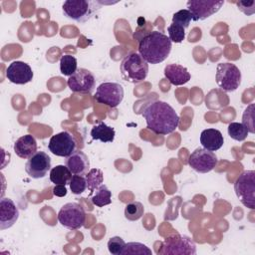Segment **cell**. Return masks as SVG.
Here are the masks:
<instances>
[{"instance_id": "cell-1", "label": "cell", "mask_w": 255, "mask_h": 255, "mask_svg": "<svg viewBox=\"0 0 255 255\" xmlns=\"http://www.w3.org/2000/svg\"><path fill=\"white\" fill-rule=\"evenodd\" d=\"M146 128L156 134H169L179 125V117L174 109L162 101H154L147 105L142 113Z\"/></svg>"}, {"instance_id": "cell-2", "label": "cell", "mask_w": 255, "mask_h": 255, "mask_svg": "<svg viewBox=\"0 0 255 255\" xmlns=\"http://www.w3.org/2000/svg\"><path fill=\"white\" fill-rule=\"evenodd\" d=\"M171 41L159 31H151L138 42V54L148 64H159L170 54Z\"/></svg>"}, {"instance_id": "cell-3", "label": "cell", "mask_w": 255, "mask_h": 255, "mask_svg": "<svg viewBox=\"0 0 255 255\" xmlns=\"http://www.w3.org/2000/svg\"><path fill=\"white\" fill-rule=\"evenodd\" d=\"M103 2L91 0H67L62 5L64 15L79 23L92 19L101 9Z\"/></svg>"}, {"instance_id": "cell-4", "label": "cell", "mask_w": 255, "mask_h": 255, "mask_svg": "<svg viewBox=\"0 0 255 255\" xmlns=\"http://www.w3.org/2000/svg\"><path fill=\"white\" fill-rule=\"evenodd\" d=\"M120 70L125 81L138 84L147 77L148 63L138 53L130 52L123 59Z\"/></svg>"}, {"instance_id": "cell-5", "label": "cell", "mask_w": 255, "mask_h": 255, "mask_svg": "<svg viewBox=\"0 0 255 255\" xmlns=\"http://www.w3.org/2000/svg\"><path fill=\"white\" fill-rule=\"evenodd\" d=\"M234 191L240 202L253 210L255 208V171H242L234 182Z\"/></svg>"}, {"instance_id": "cell-6", "label": "cell", "mask_w": 255, "mask_h": 255, "mask_svg": "<svg viewBox=\"0 0 255 255\" xmlns=\"http://www.w3.org/2000/svg\"><path fill=\"white\" fill-rule=\"evenodd\" d=\"M160 255H194L196 254L195 243L186 235L172 234L169 235L161 243L160 249L157 251Z\"/></svg>"}, {"instance_id": "cell-7", "label": "cell", "mask_w": 255, "mask_h": 255, "mask_svg": "<svg viewBox=\"0 0 255 255\" xmlns=\"http://www.w3.org/2000/svg\"><path fill=\"white\" fill-rule=\"evenodd\" d=\"M215 80L218 87L223 91L234 92L241 84V72L232 63H219L216 67Z\"/></svg>"}, {"instance_id": "cell-8", "label": "cell", "mask_w": 255, "mask_h": 255, "mask_svg": "<svg viewBox=\"0 0 255 255\" xmlns=\"http://www.w3.org/2000/svg\"><path fill=\"white\" fill-rule=\"evenodd\" d=\"M58 220L62 226L69 230H77L86 222V212L82 205L77 202L64 204L58 212Z\"/></svg>"}, {"instance_id": "cell-9", "label": "cell", "mask_w": 255, "mask_h": 255, "mask_svg": "<svg viewBox=\"0 0 255 255\" xmlns=\"http://www.w3.org/2000/svg\"><path fill=\"white\" fill-rule=\"evenodd\" d=\"M124 88L116 82L102 83L96 90L94 99L99 104H104L110 108L118 107L124 99Z\"/></svg>"}, {"instance_id": "cell-10", "label": "cell", "mask_w": 255, "mask_h": 255, "mask_svg": "<svg viewBox=\"0 0 255 255\" xmlns=\"http://www.w3.org/2000/svg\"><path fill=\"white\" fill-rule=\"evenodd\" d=\"M218 159L213 151L198 147L188 157L189 166L198 173H207L214 169Z\"/></svg>"}, {"instance_id": "cell-11", "label": "cell", "mask_w": 255, "mask_h": 255, "mask_svg": "<svg viewBox=\"0 0 255 255\" xmlns=\"http://www.w3.org/2000/svg\"><path fill=\"white\" fill-rule=\"evenodd\" d=\"M49 150L62 157H67L71 155L77 148V140L69 131H61L51 136L48 143Z\"/></svg>"}, {"instance_id": "cell-12", "label": "cell", "mask_w": 255, "mask_h": 255, "mask_svg": "<svg viewBox=\"0 0 255 255\" xmlns=\"http://www.w3.org/2000/svg\"><path fill=\"white\" fill-rule=\"evenodd\" d=\"M223 4L222 0H189L186 2V7L191 13L193 21H201L217 13Z\"/></svg>"}, {"instance_id": "cell-13", "label": "cell", "mask_w": 255, "mask_h": 255, "mask_svg": "<svg viewBox=\"0 0 255 255\" xmlns=\"http://www.w3.org/2000/svg\"><path fill=\"white\" fill-rule=\"evenodd\" d=\"M67 85L73 93L91 94L95 90L96 79L90 70L80 68L75 74L69 77Z\"/></svg>"}, {"instance_id": "cell-14", "label": "cell", "mask_w": 255, "mask_h": 255, "mask_svg": "<svg viewBox=\"0 0 255 255\" xmlns=\"http://www.w3.org/2000/svg\"><path fill=\"white\" fill-rule=\"evenodd\" d=\"M49 170H51V157L45 151H36L25 164V171L34 179L44 177Z\"/></svg>"}, {"instance_id": "cell-15", "label": "cell", "mask_w": 255, "mask_h": 255, "mask_svg": "<svg viewBox=\"0 0 255 255\" xmlns=\"http://www.w3.org/2000/svg\"><path fill=\"white\" fill-rule=\"evenodd\" d=\"M33 76L31 67L22 61H13L6 70L7 79L16 85H25L31 82Z\"/></svg>"}, {"instance_id": "cell-16", "label": "cell", "mask_w": 255, "mask_h": 255, "mask_svg": "<svg viewBox=\"0 0 255 255\" xmlns=\"http://www.w3.org/2000/svg\"><path fill=\"white\" fill-rule=\"evenodd\" d=\"M19 217V209L14 201L10 198H2L0 200V229H8L12 227Z\"/></svg>"}, {"instance_id": "cell-17", "label": "cell", "mask_w": 255, "mask_h": 255, "mask_svg": "<svg viewBox=\"0 0 255 255\" xmlns=\"http://www.w3.org/2000/svg\"><path fill=\"white\" fill-rule=\"evenodd\" d=\"M65 165L76 175L85 176L90 170V160L87 154L82 150H75L65 159Z\"/></svg>"}, {"instance_id": "cell-18", "label": "cell", "mask_w": 255, "mask_h": 255, "mask_svg": "<svg viewBox=\"0 0 255 255\" xmlns=\"http://www.w3.org/2000/svg\"><path fill=\"white\" fill-rule=\"evenodd\" d=\"M164 77L173 86H182L190 80L188 70L179 64H168L164 67Z\"/></svg>"}, {"instance_id": "cell-19", "label": "cell", "mask_w": 255, "mask_h": 255, "mask_svg": "<svg viewBox=\"0 0 255 255\" xmlns=\"http://www.w3.org/2000/svg\"><path fill=\"white\" fill-rule=\"evenodd\" d=\"M200 143L203 148L216 151L223 145L224 138L220 130L216 128H206L200 133Z\"/></svg>"}, {"instance_id": "cell-20", "label": "cell", "mask_w": 255, "mask_h": 255, "mask_svg": "<svg viewBox=\"0 0 255 255\" xmlns=\"http://www.w3.org/2000/svg\"><path fill=\"white\" fill-rule=\"evenodd\" d=\"M14 151L21 158H29L37 151V141L31 134L20 136L14 142Z\"/></svg>"}, {"instance_id": "cell-21", "label": "cell", "mask_w": 255, "mask_h": 255, "mask_svg": "<svg viewBox=\"0 0 255 255\" xmlns=\"http://www.w3.org/2000/svg\"><path fill=\"white\" fill-rule=\"evenodd\" d=\"M116 130L114 128L109 127L104 122L97 126H94L91 129V136L95 140H101L103 142H113L115 139Z\"/></svg>"}, {"instance_id": "cell-22", "label": "cell", "mask_w": 255, "mask_h": 255, "mask_svg": "<svg viewBox=\"0 0 255 255\" xmlns=\"http://www.w3.org/2000/svg\"><path fill=\"white\" fill-rule=\"evenodd\" d=\"M73 176V173L69 170V168L66 165H56L55 167L51 168L50 170V180L56 185V184H62V185H68L70 184L71 178Z\"/></svg>"}, {"instance_id": "cell-23", "label": "cell", "mask_w": 255, "mask_h": 255, "mask_svg": "<svg viewBox=\"0 0 255 255\" xmlns=\"http://www.w3.org/2000/svg\"><path fill=\"white\" fill-rule=\"evenodd\" d=\"M91 202L98 207H103L105 205L111 204L112 202V192L105 185L101 184L91 196Z\"/></svg>"}, {"instance_id": "cell-24", "label": "cell", "mask_w": 255, "mask_h": 255, "mask_svg": "<svg viewBox=\"0 0 255 255\" xmlns=\"http://www.w3.org/2000/svg\"><path fill=\"white\" fill-rule=\"evenodd\" d=\"M86 181H87V188L90 191V196L95 192V190L103 184L104 180V173L101 169L99 168H92L88 171V173L85 175Z\"/></svg>"}, {"instance_id": "cell-25", "label": "cell", "mask_w": 255, "mask_h": 255, "mask_svg": "<svg viewBox=\"0 0 255 255\" xmlns=\"http://www.w3.org/2000/svg\"><path fill=\"white\" fill-rule=\"evenodd\" d=\"M78 70L77 59L72 55H64L60 59V72L64 76L71 77Z\"/></svg>"}, {"instance_id": "cell-26", "label": "cell", "mask_w": 255, "mask_h": 255, "mask_svg": "<svg viewBox=\"0 0 255 255\" xmlns=\"http://www.w3.org/2000/svg\"><path fill=\"white\" fill-rule=\"evenodd\" d=\"M144 213V207L139 201H132L125 207V217L129 221L138 220Z\"/></svg>"}, {"instance_id": "cell-27", "label": "cell", "mask_w": 255, "mask_h": 255, "mask_svg": "<svg viewBox=\"0 0 255 255\" xmlns=\"http://www.w3.org/2000/svg\"><path fill=\"white\" fill-rule=\"evenodd\" d=\"M151 255V250L140 242H128L123 250L122 255Z\"/></svg>"}, {"instance_id": "cell-28", "label": "cell", "mask_w": 255, "mask_h": 255, "mask_svg": "<svg viewBox=\"0 0 255 255\" xmlns=\"http://www.w3.org/2000/svg\"><path fill=\"white\" fill-rule=\"evenodd\" d=\"M227 131L231 138H233L234 140H238V141L244 140L249 133L248 129L241 123H236V122L230 123L228 125Z\"/></svg>"}, {"instance_id": "cell-29", "label": "cell", "mask_w": 255, "mask_h": 255, "mask_svg": "<svg viewBox=\"0 0 255 255\" xmlns=\"http://www.w3.org/2000/svg\"><path fill=\"white\" fill-rule=\"evenodd\" d=\"M191 20H192V15L187 9H181L175 12L172 16V23L178 26H181L184 29L189 26Z\"/></svg>"}, {"instance_id": "cell-30", "label": "cell", "mask_w": 255, "mask_h": 255, "mask_svg": "<svg viewBox=\"0 0 255 255\" xmlns=\"http://www.w3.org/2000/svg\"><path fill=\"white\" fill-rule=\"evenodd\" d=\"M167 32L171 43H181L185 38V29L176 24L171 23L167 27Z\"/></svg>"}, {"instance_id": "cell-31", "label": "cell", "mask_w": 255, "mask_h": 255, "mask_svg": "<svg viewBox=\"0 0 255 255\" xmlns=\"http://www.w3.org/2000/svg\"><path fill=\"white\" fill-rule=\"evenodd\" d=\"M247 129L248 132L254 133V104H250L244 111L241 123Z\"/></svg>"}, {"instance_id": "cell-32", "label": "cell", "mask_w": 255, "mask_h": 255, "mask_svg": "<svg viewBox=\"0 0 255 255\" xmlns=\"http://www.w3.org/2000/svg\"><path fill=\"white\" fill-rule=\"evenodd\" d=\"M69 185H70L72 193H74V194H81L87 189L86 178L81 175L73 174Z\"/></svg>"}, {"instance_id": "cell-33", "label": "cell", "mask_w": 255, "mask_h": 255, "mask_svg": "<svg viewBox=\"0 0 255 255\" xmlns=\"http://www.w3.org/2000/svg\"><path fill=\"white\" fill-rule=\"evenodd\" d=\"M125 246H126V242L120 236L111 237L108 241L109 252L112 253L113 255H122Z\"/></svg>"}, {"instance_id": "cell-34", "label": "cell", "mask_w": 255, "mask_h": 255, "mask_svg": "<svg viewBox=\"0 0 255 255\" xmlns=\"http://www.w3.org/2000/svg\"><path fill=\"white\" fill-rule=\"evenodd\" d=\"M238 9L246 15H253L255 13V1H237L235 3Z\"/></svg>"}, {"instance_id": "cell-35", "label": "cell", "mask_w": 255, "mask_h": 255, "mask_svg": "<svg viewBox=\"0 0 255 255\" xmlns=\"http://www.w3.org/2000/svg\"><path fill=\"white\" fill-rule=\"evenodd\" d=\"M67 188H66V185H62V184H56L54 187H53V194L55 196H58V197H64L67 195Z\"/></svg>"}]
</instances>
